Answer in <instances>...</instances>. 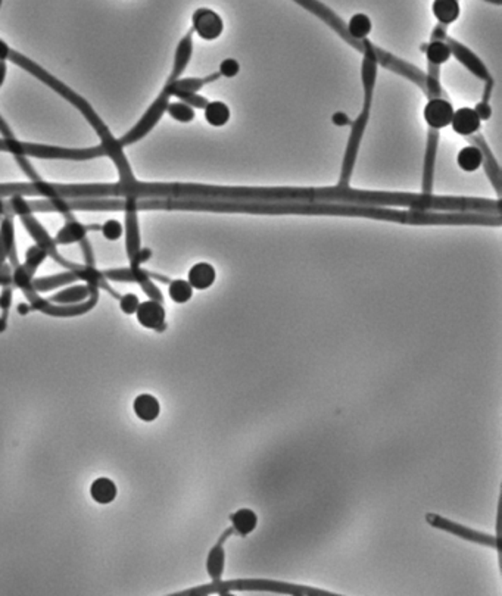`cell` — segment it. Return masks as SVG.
<instances>
[{
  "label": "cell",
  "mask_w": 502,
  "mask_h": 596,
  "mask_svg": "<svg viewBox=\"0 0 502 596\" xmlns=\"http://www.w3.org/2000/svg\"><path fill=\"white\" fill-rule=\"evenodd\" d=\"M332 121H333V124H334V125H337V127H345V125H352L351 119H349V118H348V115H346V114H344V112H336V114L333 115Z\"/></svg>",
  "instance_id": "cell-38"
},
{
  "label": "cell",
  "mask_w": 502,
  "mask_h": 596,
  "mask_svg": "<svg viewBox=\"0 0 502 596\" xmlns=\"http://www.w3.org/2000/svg\"><path fill=\"white\" fill-rule=\"evenodd\" d=\"M6 72H8L6 61H0V87L4 86V83L6 80Z\"/></svg>",
  "instance_id": "cell-40"
},
{
  "label": "cell",
  "mask_w": 502,
  "mask_h": 596,
  "mask_svg": "<svg viewBox=\"0 0 502 596\" xmlns=\"http://www.w3.org/2000/svg\"><path fill=\"white\" fill-rule=\"evenodd\" d=\"M383 64L385 66L390 68L392 71L398 72L408 78H412L414 81L419 77V69L409 64L402 62L401 59L389 55V53L374 47L364 53V61H363V84H364V106L361 114L358 115L355 122H352V133L349 137V143L346 148L345 159H344V167H342V175H340V182L337 186L340 187H349V180L354 171V165L356 160L358 149H360V143L364 134V130L368 124L370 111H371V103H373V93H374V83L375 77H378V65Z\"/></svg>",
  "instance_id": "cell-5"
},
{
  "label": "cell",
  "mask_w": 502,
  "mask_h": 596,
  "mask_svg": "<svg viewBox=\"0 0 502 596\" xmlns=\"http://www.w3.org/2000/svg\"><path fill=\"white\" fill-rule=\"evenodd\" d=\"M37 196L46 199H88V197H175L177 183L119 182L111 185H58L43 180L31 183L0 185V197Z\"/></svg>",
  "instance_id": "cell-3"
},
{
  "label": "cell",
  "mask_w": 502,
  "mask_h": 596,
  "mask_svg": "<svg viewBox=\"0 0 502 596\" xmlns=\"http://www.w3.org/2000/svg\"><path fill=\"white\" fill-rule=\"evenodd\" d=\"M15 252V230L11 216H5L0 223V265L5 264Z\"/></svg>",
  "instance_id": "cell-20"
},
{
  "label": "cell",
  "mask_w": 502,
  "mask_h": 596,
  "mask_svg": "<svg viewBox=\"0 0 502 596\" xmlns=\"http://www.w3.org/2000/svg\"><path fill=\"white\" fill-rule=\"evenodd\" d=\"M91 495L98 503H111L117 498V486L106 477L96 479L91 487Z\"/></svg>",
  "instance_id": "cell-24"
},
{
  "label": "cell",
  "mask_w": 502,
  "mask_h": 596,
  "mask_svg": "<svg viewBox=\"0 0 502 596\" xmlns=\"http://www.w3.org/2000/svg\"><path fill=\"white\" fill-rule=\"evenodd\" d=\"M139 305H140V300H139V298H137L136 295H133V293H127V295H124V296H121V298H119V306H121V311H122L124 314H127V315L136 314V311H137V308H139Z\"/></svg>",
  "instance_id": "cell-35"
},
{
  "label": "cell",
  "mask_w": 502,
  "mask_h": 596,
  "mask_svg": "<svg viewBox=\"0 0 502 596\" xmlns=\"http://www.w3.org/2000/svg\"><path fill=\"white\" fill-rule=\"evenodd\" d=\"M18 311H20V314H27L28 311H30V306L28 305H24V303H21L20 306H18Z\"/></svg>",
  "instance_id": "cell-41"
},
{
  "label": "cell",
  "mask_w": 502,
  "mask_h": 596,
  "mask_svg": "<svg viewBox=\"0 0 502 596\" xmlns=\"http://www.w3.org/2000/svg\"><path fill=\"white\" fill-rule=\"evenodd\" d=\"M443 42L450 46V49H451V53H454V55L457 57V59L462 64V65H465L467 66L473 74L476 76V77H479L480 80H485V81H489V80H492V77H491V72L488 71V68L483 65V62L474 55V53H472L467 47L465 46H462V45H460L458 42H455V40H453L451 37H446L443 39Z\"/></svg>",
  "instance_id": "cell-12"
},
{
  "label": "cell",
  "mask_w": 502,
  "mask_h": 596,
  "mask_svg": "<svg viewBox=\"0 0 502 596\" xmlns=\"http://www.w3.org/2000/svg\"><path fill=\"white\" fill-rule=\"evenodd\" d=\"M174 96H177L182 102L190 105L192 107H201V110H205V106L208 105V99H205L204 96H199L198 93L177 92Z\"/></svg>",
  "instance_id": "cell-34"
},
{
  "label": "cell",
  "mask_w": 502,
  "mask_h": 596,
  "mask_svg": "<svg viewBox=\"0 0 502 596\" xmlns=\"http://www.w3.org/2000/svg\"><path fill=\"white\" fill-rule=\"evenodd\" d=\"M192 52H193V30H190L185 37L182 39V42L178 43L177 52H175V59H174V66L171 74L168 77L167 81H175L180 78V76L185 72L190 58H192Z\"/></svg>",
  "instance_id": "cell-16"
},
{
  "label": "cell",
  "mask_w": 502,
  "mask_h": 596,
  "mask_svg": "<svg viewBox=\"0 0 502 596\" xmlns=\"http://www.w3.org/2000/svg\"><path fill=\"white\" fill-rule=\"evenodd\" d=\"M446 37V25H439L435 31H433V34H432V40H442L443 42V39Z\"/></svg>",
  "instance_id": "cell-39"
},
{
  "label": "cell",
  "mask_w": 502,
  "mask_h": 596,
  "mask_svg": "<svg viewBox=\"0 0 502 596\" xmlns=\"http://www.w3.org/2000/svg\"><path fill=\"white\" fill-rule=\"evenodd\" d=\"M133 408H134V414L137 415V417L141 421H146V423H151V421L156 420L158 415H159V411H160L158 399L149 393L139 395L134 399Z\"/></svg>",
  "instance_id": "cell-19"
},
{
  "label": "cell",
  "mask_w": 502,
  "mask_h": 596,
  "mask_svg": "<svg viewBox=\"0 0 502 596\" xmlns=\"http://www.w3.org/2000/svg\"><path fill=\"white\" fill-rule=\"evenodd\" d=\"M168 293L175 303H186L193 296V287L186 280H174L170 281Z\"/></svg>",
  "instance_id": "cell-30"
},
{
  "label": "cell",
  "mask_w": 502,
  "mask_h": 596,
  "mask_svg": "<svg viewBox=\"0 0 502 596\" xmlns=\"http://www.w3.org/2000/svg\"><path fill=\"white\" fill-rule=\"evenodd\" d=\"M432 9L436 20L442 25H450L455 23L461 13L458 0H435Z\"/></svg>",
  "instance_id": "cell-21"
},
{
  "label": "cell",
  "mask_w": 502,
  "mask_h": 596,
  "mask_svg": "<svg viewBox=\"0 0 502 596\" xmlns=\"http://www.w3.org/2000/svg\"><path fill=\"white\" fill-rule=\"evenodd\" d=\"M5 329H6V320L0 318V333H2Z\"/></svg>",
  "instance_id": "cell-42"
},
{
  "label": "cell",
  "mask_w": 502,
  "mask_h": 596,
  "mask_svg": "<svg viewBox=\"0 0 502 596\" xmlns=\"http://www.w3.org/2000/svg\"><path fill=\"white\" fill-rule=\"evenodd\" d=\"M125 238H127V252L129 259H134L140 247V236H139V224L137 215L134 211L125 212Z\"/></svg>",
  "instance_id": "cell-23"
},
{
  "label": "cell",
  "mask_w": 502,
  "mask_h": 596,
  "mask_svg": "<svg viewBox=\"0 0 502 596\" xmlns=\"http://www.w3.org/2000/svg\"><path fill=\"white\" fill-rule=\"evenodd\" d=\"M438 139H439L438 130H430L427 151H426V162H424L423 193H430L433 187V171H435V160H436Z\"/></svg>",
  "instance_id": "cell-17"
},
{
  "label": "cell",
  "mask_w": 502,
  "mask_h": 596,
  "mask_svg": "<svg viewBox=\"0 0 502 596\" xmlns=\"http://www.w3.org/2000/svg\"><path fill=\"white\" fill-rule=\"evenodd\" d=\"M457 162L462 171L473 173L483 164V153L477 146H465L460 151Z\"/></svg>",
  "instance_id": "cell-27"
},
{
  "label": "cell",
  "mask_w": 502,
  "mask_h": 596,
  "mask_svg": "<svg viewBox=\"0 0 502 596\" xmlns=\"http://www.w3.org/2000/svg\"><path fill=\"white\" fill-rule=\"evenodd\" d=\"M233 532H235V530H233V527L227 529L224 532V534L220 537V540L217 542V545H215L209 551V555H208V559H206V571H208L209 577L214 582L223 579L224 566H226V552H224L223 545Z\"/></svg>",
  "instance_id": "cell-14"
},
{
  "label": "cell",
  "mask_w": 502,
  "mask_h": 596,
  "mask_svg": "<svg viewBox=\"0 0 502 596\" xmlns=\"http://www.w3.org/2000/svg\"><path fill=\"white\" fill-rule=\"evenodd\" d=\"M92 230H100V227L84 226L74 220H71L57 233V236L53 238V242H55V245H71V243L83 242L87 238V233Z\"/></svg>",
  "instance_id": "cell-15"
},
{
  "label": "cell",
  "mask_w": 502,
  "mask_h": 596,
  "mask_svg": "<svg viewBox=\"0 0 502 596\" xmlns=\"http://www.w3.org/2000/svg\"><path fill=\"white\" fill-rule=\"evenodd\" d=\"M371 27H373L371 20L366 13H355L349 20L346 30L352 40L361 42L368 37V34L371 33Z\"/></svg>",
  "instance_id": "cell-26"
},
{
  "label": "cell",
  "mask_w": 502,
  "mask_h": 596,
  "mask_svg": "<svg viewBox=\"0 0 502 596\" xmlns=\"http://www.w3.org/2000/svg\"><path fill=\"white\" fill-rule=\"evenodd\" d=\"M239 71H240V65L236 59L228 58V59L223 61L221 65H220V76L227 77V78L236 77L239 74Z\"/></svg>",
  "instance_id": "cell-36"
},
{
  "label": "cell",
  "mask_w": 502,
  "mask_h": 596,
  "mask_svg": "<svg viewBox=\"0 0 502 596\" xmlns=\"http://www.w3.org/2000/svg\"><path fill=\"white\" fill-rule=\"evenodd\" d=\"M474 111L479 114L480 119H488L491 117V114H492L489 102H480V103H477L476 107H474Z\"/></svg>",
  "instance_id": "cell-37"
},
{
  "label": "cell",
  "mask_w": 502,
  "mask_h": 596,
  "mask_svg": "<svg viewBox=\"0 0 502 596\" xmlns=\"http://www.w3.org/2000/svg\"><path fill=\"white\" fill-rule=\"evenodd\" d=\"M0 151L11 152L15 156H34L43 159H93L98 156H105L106 151L103 146L88 148V149H65L57 146H46V144L24 143L13 137L0 139Z\"/></svg>",
  "instance_id": "cell-7"
},
{
  "label": "cell",
  "mask_w": 502,
  "mask_h": 596,
  "mask_svg": "<svg viewBox=\"0 0 502 596\" xmlns=\"http://www.w3.org/2000/svg\"><path fill=\"white\" fill-rule=\"evenodd\" d=\"M231 520V527L236 533H239L240 536H246L249 533H252L258 525V517L252 510H239L235 514L230 517Z\"/></svg>",
  "instance_id": "cell-22"
},
{
  "label": "cell",
  "mask_w": 502,
  "mask_h": 596,
  "mask_svg": "<svg viewBox=\"0 0 502 596\" xmlns=\"http://www.w3.org/2000/svg\"><path fill=\"white\" fill-rule=\"evenodd\" d=\"M163 209L160 197H88V199H42L27 201L25 196L0 197V215H31L34 212H73V211H149Z\"/></svg>",
  "instance_id": "cell-4"
},
{
  "label": "cell",
  "mask_w": 502,
  "mask_h": 596,
  "mask_svg": "<svg viewBox=\"0 0 502 596\" xmlns=\"http://www.w3.org/2000/svg\"><path fill=\"white\" fill-rule=\"evenodd\" d=\"M426 521L428 522L430 526L435 527V529H439V530H443V532L450 533V534L458 536V537H461L464 540L473 542V544H479V545L495 548V549L498 548V540L494 536L485 534V533H480V532L473 530L470 527L461 526V525H458V522H454L451 520L443 518V517H440L438 514H427L426 515Z\"/></svg>",
  "instance_id": "cell-8"
},
{
  "label": "cell",
  "mask_w": 502,
  "mask_h": 596,
  "mask_svg": "<svg viewBox=\"0 0 502 596\" xmlns=\"http://www.w3.org/2000/svg\"><path fill=\"white\" fill-rule=\"evenodd\" d=\"M481 119L474 107H460L453 115V130L464 137H470L480 130Z\"/></svg>",
  "instance_id": "cell-13"
},
{
  "label": "cell",
  "mask_w": 502,
  "mask_h": 596,
  "mask_svg": "<svg viewBox=\"0 0 502 596\" xmlns=\"http://www.w3.org/2000/svg\"><path fill=\"white\" fill-rule=\"evenodd\" d=\"M485 2H494L496 5H501V0H485Z\"/></svg>",
  "instance_id": "cell-43"
},
{
  "label": "cell",
  "mask_w": 502,
  "mask_h": 596,
  "mask_svg": "<svg viewBox=\"0 0 502 596\" xmlns=\"http://www.w3.org/2000/svg\"><path fill=\"white\" fill-rule=\"evenodd\" d=\"M177 209L211 211L239 214H303V215H344L366 216L404 224H473L492 226L494 216L485 212L470 211H397L373 205L333 204V202H265V201H228L211 197H178Z\"/></svg>",
  "instance_id": "cell-1"
},
{
  "label": "cell",
  "mask_w": 502,
  "mask_h": 596,
  "mask_svg": "<svg viewBox=\"0 0 502 596\" xmlns=\"http://www.w3.org/2000/svg\"><path fill=\"white\" fill-rule=\"evenodd\" d=\"M2 2H4V0H0V6H2Z\"/></svg>",
  "instance_id": "cell-44"
},
{
  "label": "cell",
  "mask_w": 502,
  "mask_h": 596,
  "mask_svg": "<svg viewBox=\"0 0 502 596\" xmlns=\"http://www.w3.org/2000/svg\"><path fill=\"white\" fill-rule=\"evenodd\" d=\"M137 320L143 327L152 329L156 332H164L167 329L165 324V310L160 302L158 300H146L139 305L136 311Z\"/></svg>",
  "instance_id": "cell-11"
},
{
  "label": "cell",
  "mask_w": 502,
  "mask_h": 596,
  "mask_svg": "<svg viewBox=\"0 0 502 596\" xmlns=\"http://www.w3.org/2000/svg\"><path fill=\"white\" fill-rule=\"evenodd\" d=\"M91 291H92L91 284L73 286V287H69V288H65L64 292L55 295L53 298H50V302H58V303H65V305H74V303L81 302L83 299L91 296Z\"/></svg>",
  "instance_id": "cell-29"
},
{
  "label": "cell",
  "mask_w": 502,
  "mask_h": 596,
  "mask_svg": "<svg viewBox=\"0 0 502 596\" xmlns=\"http://www.w3.org/2000/svg\"><path fill=\"white\" fill-rule=\"evenodd\" d=\"M192 24L193 33H196L201 39L208 42L218 39L224 30V23L220 13L208 8H201L194 11L192 16Z\"/></svg>",
  "instance_id": "cell-9"
},
{
  "label": "cell",
  "mask_w": 502,
  "mask_h": 596,
  "mask_svg": "<svg viewBox=\"0 0 502 596\" xmlns=\"http://www.w3.org/2000/svg\"><path fill=\"white\" fill-rule=\"evenodd\" d=\"M167 112L170 114L171 118H174L178 122H190L194 119V110L185 102L168 103Z\"/></svg>",
  "instance_id": "cell-32"
},
{
  "label": "cell",
  "mask_w": 502,
  "mask_h": 596,
  "mask_svg": "<svg viewBox=\"0 0 502 596\" xmlns=\"http://www.w3.org/2000/svg\"><path fill=\"white\" fill-rule=\"evenodd\" d=\"M100 231H102L103 238L106 240H112L114 242V240H118L122 236L124 228H122V224L119 221H117V220H107V221H105L100 226Z\"/></svg>",
  "instance_id": "cell-33"
},
{
  "label": "cell",
  "mask_w": 502,
  "mask_h": 596,
  "mask_svg": "<svg viewBox=\"0 0 502 596\" xmlns=\"http://www.w3.org/2000/svg\"><path fill=\"white\" fill-rule=\"evenodd\" d=\"M233 592H270L293 596H336L332 592L314 589L308 586H298L284 582H274L267 579H240V580H212L209 585L193 588L174 596H205V595H231Z\"/></svg>",
  "instance_id": "cell-6"
},
{
  "label": "cell",
  "mask_w": 502,
  "mask_h": 596,
  "mask_svg": "<svg viewBox=\"0 0 502 596\" xmlns=\"http://www.w3.org/2000/svg\"><path fill=\"white\" fill-rule=\"evenodd\" d=\"M217 277L215 268L208 262H198L194 264L189 271V284L196 288V291H205L211 287Z\"/></svg>",
  "instance_id": "cell-18"
},
{
  "label": "cell",
  "mask_w": 502,
  "mask_h": 596,
  "mask_svg": "<svg viewBox=\"0 0 502 596\" xmlns=\"http://www.w3.org/2000/svg\"><path fill=\"white\" fill-rule=\"evenodd\" d=\"M424 47H426L424 50H426V57H427L428 65H433V66H440L453 55L450 46H448L442 40H433L432 43L424 46Z\"/></svg>",
  "instance_id": "cell-28"
},
{
  "label": "cell",
  "mask_w": 502,
  "mask_h": 596,
  "mask_svg": "<svg viewBox=\"0 0 502 596\" xmlns=\"http://www.w3.org/2000/svg\"><path fill=\"white\" fill-rule=\"evenodd\" d=\"M49 255H47V252L40 246V245H37L35 243L34 246H31L30 249H28V252H27V257H25V264H24V268L28 271L30 274H33L34 276V273H35V269H37L39 267H40V264L47 258Z\"/></svg>",
  "instance_id": "cell-31"
},
{
  "label": "cell",
  "mask_w": 502,
  "mask_h": 596,
  "mask_svg": "<svg viewBox=\"0 0 502 596\" xmlns=\"http://www.w3.org/2000/svg\"><path fill=\"white\" fill-rule=\"evenodd\" d=\"M189 197L228 199V201L265 202H339L355 205H397L424 211H462L465 197H443L430 193H389L367 192L351 187H224L206 185H187Z\"/></svg>",
  "instance_id": "cell-2"
},
{
  "label": "cell",
  "mask_w": 502,
  "mask_h": 596,
  "mask_svg": "<svg viewBox=\"0 0 502 596\" xmlns=\"http://www.w3.org/2000/svg\"><path fill=\"white\" fill-rule=\"evenodd\" d=\"M205 119L212 127H223L230 119V107L220 100L208 102L205 106Z\"/></svg>",
  "instance_id": "cell-25"
},
{
  "label": "cell",
  "mask_w": 502,
  "mask_h": 596,
  "mask_svg": "<svg viewBox=\"0 0 502 596\" xmlns=\"http://www.w3.org/2000/svg\"><path fill=\"white\" fill-rule=\"evenodd\" d=\"M454 111V106L446 98H430L424 107V119L430 130H440L451 125Z\"/></svg>",
  "instance_id": "cell-10"
}]
</instances>
